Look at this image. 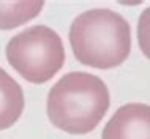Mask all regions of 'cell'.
I'll return each mask as SVG.
<instances>
[{
  "instance_id": "cell-3",
  "label": "cell",
  "mask_w": 150,
  "mask_h": 139,
  "mask_svg": "<svg viewBox=\"0 0 150 139\" xmlns=\"http://www.w3.org/2000/svg\"><path fill=\"white\" fill-rule=\"evenodd\" d=\"M6 59L25 81L44 84L63 67L65 49L57 32L46 26H33L8 41Z\"/></svg>"
},
{
  "instance_id": "cell-5",
  "label": "cell",
  "mask_w": 150,
  "mask_h": 139,
  "mask_svg": "<svg viewBox=\"0 0 150 139\" xmlns=\"http://www.w3.org/2000/svg\"><path fill=\"white\" fill-rule=\"evenodd\" d=\"M24 111L22 87L0 68V131L13 126Z\"/></svg>"
},
{
  "instance_id": "cell-4",
  "label": "cell",
  "mask_w": 150,
  "mask_h": 139,
  "mask_svg": "<svg viewBox=\"0 0 150 139\" xmlns=\"http://www.w3.org/2000/svg\"><path fill=\"white\" fill-rule=\"evenodd\" d=\"M101 139H150V106L129 103L119 108L103 128Z\"/></svg>"
},
{
  "instance_id": "cell-7",
  "label": "cell",
  "mask_w": 150,
  "mask_h": 139,
  "mask_svg": "<svg viewBox=\"0 0 150 139\" xmlns=\"http://www.w3.org/2000/svg\"><path fill=\"white\" fill-rule=\"evenodd\" d=\"M137 41L142 54L150 60V6L144 10L137 21Z\"/></svg>"
},
{
  "instance_id": "cell-2",
  "label": "cell",
  "mask_w": 150,
  "mask_h": 139,
  "mask_svg": "<svg viewBox=\"0 0 150 139\" xmlns=\"http://www.w3.org/2000/svg\"><path fill=\"white\" fill-rule=\"evenodd\" d=\"M70 44L79 63L100 70L115 68L129 55L131 32L119 13L93 8L73 21Z\"/></svg>"
},
{
  "instance_id": "cell-6",
  "label": "cell",
  "mask_w": 150,
  "mask_h": 139,
  "mask_svg": "<svg viewBox=\"0 0 150 139\" xmlns=\"http://www.w3.org/2000/svg\"><path fill=\"white\" fill-rule=\"evenodd\" d=\"M44 2H0V28L11 30L36 18Z\"/></svg>"
},
{
  "instance_id": "cell-1",
  "label": "cell",
  "mask_w": 150,
  "mask_h": 139,
  "mask_svg": "<svg viewBox=\"0 0 150 139\" xmlns=\"http://www.w3.org/2000/svg\"><path fill=\"white\" fill-rule=\"evenodd\" d=\"M109 104V90L101 77L73 71L60 77L47 93V117L59 130L86 134L96 128Z\"/></svg>"
}]
</instances>
